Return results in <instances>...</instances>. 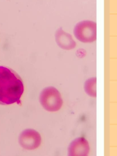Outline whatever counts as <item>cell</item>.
<instances>
[{
    "label": "cell",
    "mask_w": 117,
    "mask_h": 156,
    "mask_svg": "<svg viewBox=\"0 0 117 156\" xmlns=\"http://www.w3.org/2000/svg\"><path fill=\"white\" fill-rule=\"evenodd\" d=\"M24 91L23 81L13 70L0 66V105L20 103Z\"/></svg>",
    "instance_id": "1"
},
{
    "label": "cell",
    "mask_w": 117,
    "mask_h": 156,
    "mask_svg": "<svg viewBox=\"0 0 117 156\" xmlns=\"http://www.w3.org/2000/svg\"><path fill=\"white\" fill-rule=\"evenodd\" d=\"M42 107L49 112H56L61 108L63 104L61 95L55 87L50 86L42 90L39 97Z\"/></svg>",
    "instance_id": "2"
},
{
    "label": "cell",
    "mask_w": 117,
    "mask_h": 156,
    "mask_svg": "<svg viewBox=\"0 0 117 156\" xmlns=\"http://www.w3.org/2000/svg\"><path fill=\"white\" fill-rule=\"evenodd\" d=\"M74 34L82 43H92L96 39V23L89 20L79 22L74 27Z\"/></svg>",
    "instance_id": "3"
},
{
    "label": "cell",
    "mask_w": 117,
    "mask_h": 156,
    "mask_svg": "<svg viewBox=\"0 0 117 156\" xmlns=\"http://www.w3.org/2000/svg\"><path fill=\"white\" fill-rule=\"evenodd\" d=\"M41 143V136L38 132L34 129L24 130L19 136L20 146L26 150H35L39 147Z\"/></svg>",
    "instance_id": "4"
},
{
    "label": "cell",
    "mask_w": 117,
    "mask_h": 156,
    "mask_svg": "<svg viewBox=\"0 0 117 156\" xmlns=\"http://www.w3.org/2000/svg\"><path fill=\"white\" fill-rule=\"evenodd\" d=\"M90 147L87 140L84 137H78L70 144L68 156H88Z\"/></svg>",
    "instance_id": "5"
},
{
    "label": "cell",
    "mask_w": 117,
    "mask_h": 156,
    "mask_svg": "<svg viewBox=\"0 0 117 156\" xmlns=\"http://www.w3.org/2000/svg\"><path fill=\"white\" fill-rule=\"evenodd\" d=\"M55 40L58 46L64 50H71L76 47V43L72 36L64 32L61 28L56 31Z\"/></svg>",
    "instance_id": "6"
},
{
    "label": "cell",
    "mask_w": 117,
    "mask_h": 156,
    "mask_svg": "<svg viewBox=\"0 0 117 156\" xmlns=\"http://www.w3.org/2000/svg\"><path fill=\"white\" fill-rule=\"evenodd\" d=\"M96 78H91L87 80L85 83V90L91 97H96Z\"/></svg>",
    "instance_id": "7"
}]
</instances>
